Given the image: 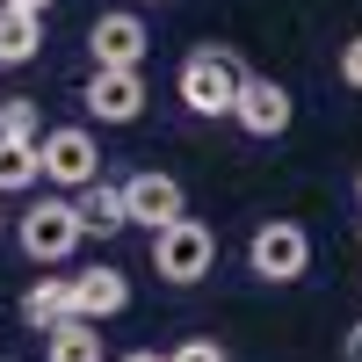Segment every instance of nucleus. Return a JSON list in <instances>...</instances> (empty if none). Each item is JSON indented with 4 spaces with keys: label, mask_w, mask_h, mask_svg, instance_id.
<instances>
[{
    "label": "nucleus",
    "mask_w": 362,
    "mask_h": 362,
    "mask_svg": "<svg viewBox=\"0 0 362 362\" xmlns=\"http://www.w3.org/2000/svg\"><path fill=\"white\" fill-rule=\"evenodd\" d=\"M37 167H44L51 189L73 196L80 181L102 174V145H95V131H87V124H51V131H37Z\"/></svg>",
    "instance_id": "obj_4"
},
{
    "label": "nucleus",
    "mask_w": 362,
    "mask_h": 362,
    "mask_svg": "<svg viewBox=\"0 0 362 362\" xmlns=\"http://www.w3.org/2000/svg\"><path fill=\"white\" fill-rule=\"evenodd\" d=\"M181 210H189V196H181V181H174V174L145 167V174H131V181H124V218H131V225L160 232V225H174V218H181Z\"/></svg>",
    "instance_id": "obj_8"
},
{
    "label": "nucleus",
    "mask_w": 362,
    "mask_h": 362,
    "mask_svg": "<svg viewBox=\"0 0 362 362\" xmlns=\"http://www.w3.org/2000/svg\"><path fill=\"white\" fill-rule=\"evenodd\" d=\"M239 80H247V66L225 51V44H196L189 58H181V80H174V95L189 102L196 116H232V95H239Z\"/></svg>",
    "instance_id": "obj_2"
},
{
    "label": "nucleus",
    "mask_w": 362,
    "mask_h": 362,
    "mask_svg": "<svg viewBox=\"0 0 362 362\" xmlns=\"http://www.w3.org/2000/svg\"><path fill=\"white\" fill-rule=\"evenodd\" d=\"M167 362H225V348H218V341H181Z\"/></svg>",
    "instance_id": "obj_18"
},
{
    "label": "nucleus",
    "mask_w": 362,
    "mask_h": 362,
    "mask_svg": "<svg viewBox=\"0 0 362 362\" xmlns=\"http://www.w3.org/2000/svg\"><path fill=\"white\" fill-rule=\"evenodd\" d=\"M355 196H362V174H355Z\"/></svg>",
    "instance_id": "obj_24"
},
{
    "label": "nucleus",
    "mask_w": 362,
    "mask_h": 362,
    "mask_svg": "<svg viewBox=\"0 0 362 362\" xmlns=\"http://www.w3.org/2000/svg\"><path fill=\"white\" fill-rule=\"evenodd\" d=\"M341 87H355V95H362V37L341 44Z\"/></svg>",
    "instance_id": "obj_17"
},
{
    "label": "nucleus",
    "mask_w": 362,
    "mask_h": 362,
    "mask_svg": "<svg viewBox=\"0 0 362 362\" xmlns=\"http://www.w3.org/2000/svg\"><path fill=\"white\" fill-rule=\"evenodd\" d=\"M58 319H73V276H37L22 290V326L44 334V326H58Z\"/></svg>",
    "instance_id": "obj_12"
},
{
    "label": "nucleus",
    "mask_w": 362,
    "mask_h": 362,
    "mask_svg": "<svg viewBox=\"0 0 362 362\" xmlns=\"http://www.w3.org/2000/svg\"><path fill=\"white\" fill-rule=\"evenodd\" d=\"M247 268L261 283H297L312 268V232L297 225V218H268L254 239H247Z\"/></svg>",
    "instance_id": "obj_5"
},
{
    "label": "nucleus",
    "mask_w": 362,
    "mask_h": 362,
    "mask_svg": "<svg viewBox=\"0 0 362 362\" xmlns=\"http://www.w3.org/2000/svg\"><path fill=\"white\" fill-rule=\"evenodd\" d=\"M44 167H37V138H0V196H22L37 189Z\"/></svg>",
    "instance_id": "obj_15"
},
{
    "label": "nucleus",
    "mask_w": 362,
    "mask_h": 362,
    "mask_svg": "<svg viewBox=\"0 0 362 362\" xmlns=\"http://www.w3.org/2000/svg\"><path fill=\"white\" fill-rule=\"evenodd\" d=\"M37 51H44V15L0 8V66H29Z\"/></svg>",
    "instance_id": "obj_14"
},
{
    "label": "nucleus",
    "mask_w": 362,
    "mask_h": 362,
    "mask_svg": "<svg viewBox=\"0 0 362 362\" xmlns=\"http://www.w3.org/2000/svg\"><path fill=\"white\" fill-rule=\"evenodd\" d=\"M116 362H167L160 348H131V355H116Z\"/></svg>",
    "instance_id": "obj_21"
},
{
    "label": "nucleus",
    "mask_w": 362,
    "mask_h": 362,
    "mask_svg": "<svg viewBox=\"0 0 362 362\" xmlns=\"http://www.w3.org/2000/svg\"><path fill=\"white\" fill-rule=\"evenodd\" d=\"M80 102H87L95 124H138L145 116V73L138 66H95L87 87H80Z\"/></svg>",
    "instance_id": "obj_6"
},
{
    "label": "nucleus",
    "mask_w": 362,
    "mask_h": 362,
    "mask_svg": "<svg viewBox=\"0 0 362 362\" xmlns=\"http://www.w3.org/2000/svg\"><path fill=\"white\" fill-rule=\"evenodd\" d=\"M131 305V276L124 268H109V261H95V268H73V319H116Z\"/></svg>",
    "instance_id": "obj_10"
},
{
    "label": "nucleus",
    "mask_w": 362,
    "mask_h": 362,
    "mask_svg": "<svg viewBox=\"0 0 362 362\" xmlns=\"http://www.w3.org/2000/svg\"><path fill=\"white\" fill-rule=\"evenodd\" d=\"M341 355H348V362H362V319L348 326V341H341Z\"/></svg>",
    "instance_id": "obj_19"
},
{
    "label": "nucleus",
    "mask_w": 362,
    "mask_h": 362,
    "mask_svg": "<svg viewBox=\"0 0 362 362\" xmlns=\"http://www.w3.org/2000/svg\"><path fill=\"white\" fill-rule=\"evenodd\" d=\"M138 8H153V0H138ZM160 8H167V0H160Z\"/></svg>",
    "instance_id": "obj_22"
},
{
    "label": "nucleus",
    "mask_w": 362,
    "mask_h": 362,
    "mask_svg": "<svg viewBox=\"0 0 362 362\" xmlns=\"http://www.w3.org/2000/svg\"><path fill=\"white\" fill-rule=\"evenodd\" d=\"M73 210H80V232L87 239H116V232H124L131 218H124V181H80V189H73Z\"/></svg>",
    "instance_id": "obj_11"
},
{
    "label": "nucleus",
    "mask_w": 362,
    "mask_h": 362,
    "mask_svg": "<svg viewBox=\"0 0 362 362\" xmlns=\"http://www.w3.org/2000/svg\"><path fill=\"white\" fill-rule=\"evenodd\" d=\"M0 362H15V355H0Z\"/></svg>",
    "instance_id": "obj_25"
},
{
    "label": "nucleus",
    "mask_w": 362,
    "mask_h": 362,
    "mask_svg": "<svg viewBox=\"0 0 362 362\" xmlns=\"http://www.w3.org/2000/svg\"><path fill=\"white\" fill-rule=\"evenodd\" d=\"M290 116H297V102H290L283 80H261V73L239 80V95H232V124L247 131V138H283Z\"/></svg>",
    "instance_id": "obj_7"
},
{
    "label": "nucleus",
    "mask_w": 362,
    "mask_h": 362,
    "mask_svg": "<svg viewBox=\"0 0 362 362\" xmlns=\"http://www.w3.org/2000/svg\"><path fill=\"white\" fill-rule=\"evenodd\" d=\"M15 239H22V254L37 261V268H58V261H73V254H80V239H87V232H80L73 196L58 189V196H37V203L15 218Z\"/></svg>",
    "instance_id": "obj_1"
},
{
    "label": "nucleus",
    "mask_w": 362,
    "mask_h": 362,
    "mask_svg": "<svg viewBox=\"0 0 362 362\" xmlns=\"http://www.w3.org/2000/svg\"><path fill=\"white\" fill-rule=\"evenodd\" d=\"M37 131H44L37 95H8V102H0V138H37Z\"/></svg>",
    "instance_id": "obj_16"
},
{
    "label": "nucleus",
    "mask_w": 362,
    "mask_h": 362,
    "mask_svg": "<svg viewBox=\"0 0 362 362\" xmlns=\"http://www.w3.org/2000/svg\"><path fill=\"white\" fill-rule=\"evenodd\" d=\"M210 261H218V239H210V225L203 218H189V210H181L174 225H160L153 232V268H160V283H203L210 276Z\"/></svg>",
    "instance_id": "obj_3"
},
{
    "label": "nucleus",
    "mask_w": 362,
    "mask_h": 362,
    "mask_svg": "<svg viewBox=\"0 0 362 362\" xmlns=\"http://www.w3.org/2000/svg\"><path fill=\"white\" fill-rule=\"evenodd\" d=\"M145 22H138V8H109V15H95L87 22V51H95V66H145Z\"/></svg>",
    "instance_id": "obj_9"
},
{
    "label": "nucleus",
    "mask_w": 362,
    "mask_h": 362,
    "mask_svg": "<svg viewBox=\"0 0 362 362\" xmlns=\"http://www.w3.org/2000/svg\"><path fill=\"white\" fill-rule=\"evenodd\" d=\"M0 232H8V210H0Z\"/></svg>",
    "instance_id": "obj_23"
},
{
    "label": "nucleus",
    "mask_w": 362,
    "mask_h": 362,
    "mask_svg": "<svg viewBox=\"0 0 362 362\" xmlns=\"http://www.w3.org/2000/svg\"><path fill=\"white\" fill-rule=\"evenodd\" d=\"M44 362H102V326L95 319H58V326H44Z\"/></svg>",
    "instance_id": "obj_13"
},
{
    "label": "nucleus",
    "mask_w": 362,
    "mask_h": 362,
    "mask_svg": "<svg viewBox=\"0 0 362 362\" xmlns=\"http://www.w3.org/2000/svg\"><path fill=\"white\" fill-rule=\"evenodd\" d=\"M0 8H22V15H51V0H0Z\"/></svg>",
    "instance_id": "obj_20"
}]
</instances>
